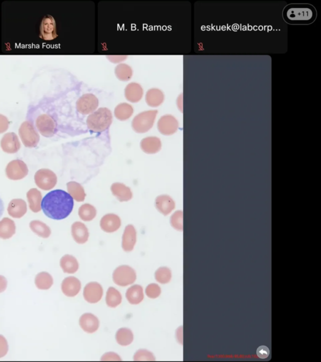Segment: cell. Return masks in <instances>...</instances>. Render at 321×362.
<instances>
[{
  "label": "cell",
  "instance_id": "33",
  "mask_svg": "<svg viewBox=\"0 0 321 362\" xmlns=\"http://www.w3.org/2000/svg\"><path fill=\"white\" fill-rule=\"evenodd\" d=\"M37 288L40 290H48L54 284L53 277L46 272H40L34 279Z\"/></svg>",
  "mask_w": 321,
  "mask_h": 362
},
{
  "label": "cell",
  "instance_id": "38",
  "mask_svg": "<svg viewBox=\"0 0 321 362\" xmlns=\"http://www.w3.org/2000/svg\"><path fill=\"white\" fill-rule=\"evenodd\" d=\"M171 270L166 267H160L155 272V279L160 284H166L171 281Z\"/></svg>",
  "mask_w": 321,
  "mask_h": 362
},
{
  "label": "cell",
  "instance_id": "5",
  "mask_svg": "<svg viewBox=\"0 0 321 362\" xmlns=\"http://www.w3.org/2000/svg\"><path fill=\"white\" fill-rule=\"evenodd\" d=\"M32 124L42 135L46 138L53 137L58 131V123L55 119L48 114L43 113L38 115L34 123Z\"/></svg>",
  "mask_w": 321,
  "mask_h": 362
},
{
  "label": "cell",
  "instance_id": "27",
  "mask_svg": "<svg viewBox=\"0 0 321 362\" xmlns=\"http://www.w3.org/2000/svg\"><path fill=\"white\" fill-rule=\"evenodd\" d=\"M164 94L159 89H150L146 95V102L150 107H158L164 103Z\"/></svg>",
  "mask_w": 321,
  "mask_h": 362
},
{
  "label": "cell",
  "instance_id": "30",
  "mask_svg": "<svg viewBox=\"0 0 321 362\" xmlns=\"http://www.w3.org/2000/svg\"><path fill=\"white\" fill-rule=\"evenodd\" d=\"M68 194L73 200L78 202H82L85 200L86 194L84 189L79 183L71 181L66 184Z\"/></svg>",
  "mask_w": 321,
  "mask_h": 362
},
{
  "label": "cell",
  "instance_id": "24",
  "mask_svg": "<svg viewBox=\"0 0 321 362\" xmlns=\"http://www.w3.org/2000/svg\"><path fill=\"white\" fill-rule=\"evenodd\" d=\"M143 93L144 91L142 86L136 83H130L125 88V97L132 103L139 102L142 98Z\"/></svg>",
  "mask_w": 321,
  "mask_h": 362
},
{
  "label": "cell",
  "instance_id": "34",
  "mask_svg": "<svg viewBox=\"0 0 321 362\" xmlns=\"http://www.w3.org/2000/svg\"><path fill=\"white\" fill-rule=\"evenodd\" d=\"M116 341L122 346H128L134 340V334L130 329L122 328L118 329L116 334Z\"/></svg>",
  "mask_w": 321,
  "mask_h": 362
},
{
  "label": "cell",
  "instance_id": "37",
  "mask_svg": "<svg viewBox=\"0 0 321 362\" xmlns=\"http://www.w3.org/2000/svg\"><path fill=\"white\" fill-rule=\"evenodd\" d=\"M132 68L126 64H120L116 67L115 74L120 81H129L132 78Z\"/></svg>",
  "mask_w": 321,
  "mask_h": 362
},
{
  "label": "cell",
  "instance_id": "29",
  "mask_svg": "<svg viewBox=\"0 0 321 362\" xmlns=\"http://www.w3.org/2000/svg\"><path fill=\"white\" fill-rule=\"evenodd\" d=\"M60 265L64 272L66 274L76 273L79 267L78 260L70 255H65L62 257Z\"/></svg>",
  "mask_w": 321,
  "mask_h": 362
},
{
  "label": "cell",
  "instance_id": "44",
  "mask_svg": "<svg viewBox=\"0 0 321 362\" xmlns=\"http://www.w3.org/2000/svg\"><path fill=\"white\" fill-rule=\"evenodd\" d=\"M269 354H270V350H269L268 347L266 346H259L258 350H256V355L261 359L268 358Z\"/></svg>",
  "mask_w": 321,
  "mask_h": 362
},
{
  "label": "cell",
  "instance_id": "17",
  "mask_svg": "<svg viewBox=\"0 0 321 362\" xmlns=\"http://www.w3.org/2000/svg\"><path fill=\"white\" fill-rule=\"evenodd\" d=\"M62 291L68 297L76 296L81 289V282L75 277H68L64 280L61 285Z\"/></svg>",
  "mask_w": 321,
  "mask_h": 362
},
{
  "label": "cell",
  "instance_id": "3",
  "mask_svg": "<svg viewBox=\"0 0 321 362\" xmlns=\"http://www.w3.org/2000/svg\"><path fill=\"white\" fill-rule=\"evenodd\" d=\"M112 122V113L107 108H98L87 118L88 127L94 132L100 133L108 130Z\"/></svg>",
  "mask_w": 321,
  "mask_h": 362
},
{
  "label": "cell",
  "instance_id": "28",
  "mask_svg": "<svg viewBox=\"0 0 321 362\" xmlns=\"http://www.w3.org/2000/svg\"><path fill=\"white\" fill-rule=\"evenodd\" d=\"M126 297L128 302L132 304H138L140 303L144 299V292L140 285H134L127 290Z\"/></svg>",
  "mask_w": 321,
  "mask_h": 362
},
{
  "label": "cell",
  "instance_id": "31",
  "mask_svg": "<svg viewBox=\"0 0 321 362\" xmlns=\"http://www.w3.org/2000/svg\"><path fill=\"white\" fill-rule=\"evenodd\" d=\"M30 228L32 231L38 237L48 239L51 235V230L48 225L41 221L34 220L30 223Z\"/></svg>",
  "mask_w": 321,
  "mask_h": 362
},
{
  "label": "cell",
  "instance_id": "6",
  "mask_svg": "<svg viewBox=\"0 0 321 362\" xmlns=\"http://www.w3.org/2000/svg\"><path fill=\"white\" fill-rule=\"evenodd\" d=\"M19 135L22 142L26 147L34 148L40 142V135L30 121L22 123L18 130Z\"/></svg>",
  "mask_w": 321,
  "mask_h": 362
},
{
  "label": "cell",
  "instance_id": "4",
  "mask_svg": "<svg viewBox=\"0 0 321 362\" xmlns=\"http://www.w3.org/2000/svg\"><path fill=\"white\" fill-rule=\"evenodd\" d=\"M158 113L157 110H150L138 114L132 121L133 130L138 133L148 132L154 125Z\"/></svg>",
  "mask_w": 321,
  "mask_h": 362
},
{
  "label": "cell",
  "instance_id": "40",
  "mask_svg": "<svg viewBox=\"0 0 321 362\" xmlns=\"http://www.w3.org/2000/svg\"><path fill=\"white\" fill-rule=\"evenodd\" d=\"M170 223L174 229L182 231V211H177L172 216Z\"/></svg>",
  "mask_w": 321,
  "mask_h": 362
},
{
  "label": "cell",
  "instance_id": "21",
  "mask_svg": "<svg viewBox=\"0 0 321 362\" xmlns=\"http://www.w3.org/2000/svg\"><path fill=\"white\" fill-rule=\"evenodd\" d=\"M111 192L120 202H129L132 198V193L129 187L122 183H116L111 186Z\"/></svg>",
  "mask_w": 321,
  "mask_h": 362
},
{
  "label": "cell",
  "instance_id": "12",
  "mask_svg": "<svg viewBox=\"0 0 321 362\" xmlns=\"http://www.w3.org/2000/svg\"><path fill=\"white\" fill-rule=\"evenodd\" d=\"M178 126V121L171 115L162 116L158 122V130L164 135H172L176 133Z\"/></svg>",
  "mask_w": 321,
  "mask_h": 362
},
{
  "label": "cell",
  "instance_id": "42",
  "mask_svg": "<svg viewBox=\"0 0 321 362\" xmlns=\"http://www.w3.org/2000/svg\"><path fill=\"white\" fill-rule=\"evenodd\" d=\"M8 351V344L6 339L0 334V358L6 355Z\"/></svg>",
  "mask_w": 321,
  "mask_h": 362
},
{
  "label": "cell",
  "instance_id": "9",
  "mask_svg": "<svg viewBox=\"0 0 321 362\" xmlns=\"http://www.w3.org/2000/svg\"><path fill=\"white\" fill-rule=\"evenodd\" d=\"M6 171L7 177L12 180L23 179L28 173V167L21 160L11 161L7 165Z\"/></svg>",
  "mask_w": 321,
  "mask_h": 362
},
{
  "label": "cell",
  "instance_id": "10",
  "mask_svg": "<svg viewBox=\"0 0 321 362\" xmlns=\"http://www.w3.org/2000/svg\"><path fill=\"white\" fill-rule=\"evenodd\" d=\"M98 106V98L91 93L85 94L81 96L76 103V110L82 115H88L94 112Z\"/></svg>",
  "mask_w": 321,
  "mask_h": 362
},
{
  "label": "cell",
  "instance_id": "23",
  "mask_svg": "<svg viewBox=\"0 0 321 362\" xmlns=\"http://www.w3.org/2000/svg\"><path fill=\"white\" fill-rule=\"evenodd\" d=\"M142 150L148 154H154L162 149V141L159 138L149 137L143 138L140 143Z\"/></svg>",
  "mask_w": 321,
  "mask_h": 362
},
{
  "label": "cell",
  "instance_id": "45",
  "mask_svg": "<svg viewBox=\"0 0 321 362\" xmlns=\"http://www.w3.org/2000/svg\"><path fill=\"white\" fill-rule=\"evenodd\" d=\"M102 361H122V358L118 355V354L113 353V352H110V353H106L101 358Z\"/></svg>",
  "mask_w": 321,
  "mask_h": 362
},
{
  "label": "cell",
  "instance_id": "26",
  "mask_svg": "<svg viewBox=\"0 0 321 362\" xmlns=\"http://www.w3.org/2000/svg\"><path fill=\"white\" fill-rule=\"evenodd\" d=\"M16 233V225L13 220L4 218L0 221V239H10Z\"/></svg>",
  "mask_w": 321,
  "mask_h": 362
},
{
  "label": "cell",
  "instance_id": "25",
  "mask_svg": "<svg viewBox=\"0 0 321 362\" xmlns=\"http://www.w3.org/2000/svg\"><path fill=\"white\" fill-rule=\"evenodd\" d=\"M30 209L34 213H38L42 210L41 203L42 201V195L39 190L36 188L30 190L26 194Z\"/></svg>",
  "mask_w": 321,
  "mask_h": 362
},
{
  "label": "cell",
  "instance_id": "11",
  "mask_svg": "<svg viewBox=\"0 0 321 362\" xmlns=\"http://www.w3.org/2000/svg\"><path fill=\"white\" fill-rule=\"evenodd\" d=\"M40 37L45 41H52L58 37L56 22L52 16L48 15L44 17L40 27Z\"/></svg>",
  "mask_w": 321,
  "mask_h": 362
},
{
  "label": "cell",
  "instance_id": "18",
  "mask_svg": "<svg viewBox=\"0 0 321 362\" xmlns=\"http://www.w3.org/2000/svg\"><path fill=\"white\" fill-rule=\"evenodd\" d=\"M81 328L88 333H93L100 328V320L92 313H85L79 319Z\"/></svg>",
  "mask_w": 321,
  "mask_h": 362
},
{
  "label": "cell",
  "instance_id": "2",
  "mask_svg": "<svg viewBox=\"0 0 321 362\" xmlns=\"http://www.w3.org/2000/svg\"><path fill=\"white\" fill-rule=\"evenodd\" d=\"M315 7L310 4H290L282 12L284 20L290 25H310L317 18Z\"/></svg>",
  "mask_w": 321,
  "mask_h": 362
},
{
  "label": "cell",
  "instance_id": "41",
  "mask_svg": "<svg viewBox=\"0 0 321 362\" xmlns=\"http://www.w3.org/2000/svg\"><path fill=\"white\" fill-rule=\"evenodd\" d=\"M162 293V289L156 284H150L148 285L146 289V294L150 299H156L160 296Z\"/></svg>",
  "mask_w": 321,
  "mask_h": 362
},
{
  "label": "cell",
  "instance_id": "20",
  "mask_svg": "<svg viewBox=\"0 0 321 362\" xmlns=\"http://www.w3.org/2000/svg\"><path fill=\"white\" fill-rule=\"evenodd\" d=\"M155 207L164 216L170 214L175 208L174 200L168 195H160L156 198Z\"/></svg>",
  "mask_w": 321,
  "mask_h": 362
},
{
  "label": "cell",
  "instance_id": "22",
  "mask_svg": "<svg viewBox=\"0 0 321 362\" xmlns=\"http://www.w3.org/2000/svg\"><path fill=\"white\" fill-rule=\"evenodd\" d=\"M7 211L12 218H21L27 212L26 203L22 199L12 200L9 203Z\"/></svg>",
  "mask_w": 321,
  "mask_h": 362
},
{
  "label": "cell",
  "instance_id": "14",
  "mask_svg": "<svg viewBox=\"0 0 321 362\" xmlns=\"http://www.w3.org/2000/svg\"><path fill=\"white\" fill-rule=\"evenodd\" d=\"M0 145L4 152L7 153H16L18 152L21 148L18 136L14 132L7 133L4 135Z\"/></svg>",
  "mask_w": 321,
  "mask_h": 362
},
{
  "label": "cell",
  "instance_id": "13",
  "mask_svg": "<svg viewBox=\"0 0 321 362\" xmlns=\"http://www.w3.org/2000/svg\"><path fill=\"white\" fill-rule=\"evenodd\" d=\"M102 287L98 282H90L84 289V297L88 303H98L102 299Z\"/></svg>",
  "mask_w": 321,
  "mask_h": 362
},
{
  "label": "cell",
  "instance_id": "43",
  "mask_svg": "<svg viewBox=\"0 0 321 362\" xmlns=\"http://www.w3.org/2000/svg\"><path fill=\"white\" fill-rule=\"evenodd\" d=\"M10 121L6 116L0 114V134L6 132L8 130Z\"/></svg>",
  "mask_w": 321,
  "mask_h": 362
},
{
  "label": "cell",
  "instance_id": "46",
  "mask_svg": "<svg viewBox=\"0 0 321 362\" xmlns=\"http://www.w3.org/2000/svg\"><path fill=\"white\" fill-rule=\"evenodd\" d=\"M8 282L6 277L3 276H0V293L6 291Z\"/></svg>",
  "mask_w": 321,
  "mask_h": 362
},
{
  "label": "cell",
  "instance_id": "19",
  "mask_svg": "<svg viewBox=\"0 0 321 362\" xmlns=\"http://www.w3.org/2000/svg\"><path fill=\"white\" fill-rule=\"evenodd\" d=\"M71 233L74 240L78 244H86L90 237L88 228L84 223L79 222H76L72 225Z\"/></svg>",
  "mask_w": 321,
  "mask_h": 362
},
{
  "label": "cell",
  "instance_id": "15",
  "mask_svg": "<svg viewBox=\"0 0 321 362\" xmlns=\"http://www.w3.org/2000/svg\"><path fill=\"white\" fill-rule=\"evenodd\" d=\"M122 225L120 217L112 213L107 214L101 218L100 227L104 232L113 233L117 231Z\"/></svg>",
  "mask_w": 321,
  "mask_h": 362
},
{
  "label": "cell",
  "instance_id": "39",
  "mask_svg": "<svg viewBox=\"0 0 321 362\" xmlns=\"http://www.w3.org/2000/svg\"><path fill=\"white\" fill-rule=\"evenodd\" d=\"M134 360L142 361H155L156 358L154 354L147 349H139L136 352L134 355Z\"/></svg>",
  "mask_w": 321,
  "mask_h": 362
},
{
  "label": "cell",
  "instance_id": "1",
  "mask_svg": "<svg viewBox=\"0 0 321 362\" xmlns=\"http://www.w3.org/2000/svg\"><path fill=\"white\" fill-rule=\"evenodd\" d=\"M74 200L68 193L56 190L49 192L42 199L41 208L50 219L61 220L70 215L74 208Z\"/></svg>",
  "mask_w": 321,
  "mask_h": 362
},
{
  "label": "cell",
  "instance_id": "48",
  "mask_svg": "<svg viewBox=\"0 0 321 362\" xmlns=\"http://www.w3.org/2000/svg\"><path fill=\"white\" fill-rule=\"evenodd\" d=\"M4 203L3 202V200H2V198H0V218L2 217L4 215Z\"/></svg>",
  "mask_w": 321,
  "mask_h": 362
},
{
  "label": "cell",
  "instance_id": "7",
  "mask_svg": "<svg viewBox=\"0 0 321 362\" xmlns=\"http://www.w3.org/2000/svg\"><path fill=\"white\" fill-rule=\"evenodd\" d=\"M136 273L134 269L128 265H120L113 272L114 282L118 286L126 287L132 284L136 280Z\"/></svg>",
  "mask_w": 321,
  "mask_h": 362
},
{
  "label": "cell",
  "instance_id": "8",
  "mask_svg": "<svg viewBox=\"0 0 321 362\" xmlns=\"http://www.w3.org/2000/svg\"><path fill=\"white\" fill-rule=\"evenodd\" d=\"M34 183L40 189L50 191L58 183V177L52 170L48 168H41L34 176Z\"/></svg>",
  "mask_w": 321,
  "mask_h": 362
},
{
  "label": "cell",
  "instance_id": "16",
  "mask_svg": "<svg viewBox=\"0 0 321 362\" xmlns=\"http://www.w3.org/2000/svg\"><path fill=\"white\" fill-rule=\"evenodd\" d=\"M137 240V233L134 226L128 225L126 227L122 235V247L125 252H130L134 249Z\"/></svg>",
  "mask_w": 321,
  "mask_h": 362
},
{
  "label": "cell",
  "instance_id": "35",
  "mask_svg": "<svg viewBox=\"0 0 321 362\" xmlns=\"http://www.w3.org/2000/svg\"><path fill=\"white\" fill-rule=\"evenodd\" d=\"M106 301L108 307L114 308L122 303V295L114 287H110L106 293Z\"/></svg>",
  "mask_w": 321,
  "mask_h": 362
},
{
  "label": "cell",
  "instance_id": "47",
  "mask_svg": "<svg viewBox=\"0 0 321 362\" xmlns=\"http://www.w3.org/2000/svg\"><path fill=\"white\" fill-rule=\"evenodd\" d=\"M127 57L124 56H108V58L110 59L111 62H113V63H118V62L122 61V59L124 60V59H126Z\"/></svg>",
  "mask_w": 321,
  "mask_h": 362
},
{
  "label": "cell",
  "instance_id": "32",
  "mask_svg": "<svg viewBox=\"0 0 321 362\" xmlns=\"http://www.w3.org/2000/svg\"><path fill=\"white\" fill-rule=\"evenodd\" d=\"M134 109L130 104L122 103L118 104L114 110L116 118L120 121H126L132 117Z\"/></svg>",
  "mask_w": 321,
  "mask_h": 362
},
{
  "label": "cell",
  "instance_id": "36",
  "mask_svg": "<svg viewBox=\"0 0 321 362\" xmlns=\"http://www.w3.org/2000/svg\"><path fill=\"white\" fill-rule=\"evenodd\" d=\"M97 215V211L94 206L90 204H84L78 210V216L80 219L84 222H90L93 220Z\"/></svg>",
  "mask_w": 321,
  "mask_h": 362
}]
</instances>
